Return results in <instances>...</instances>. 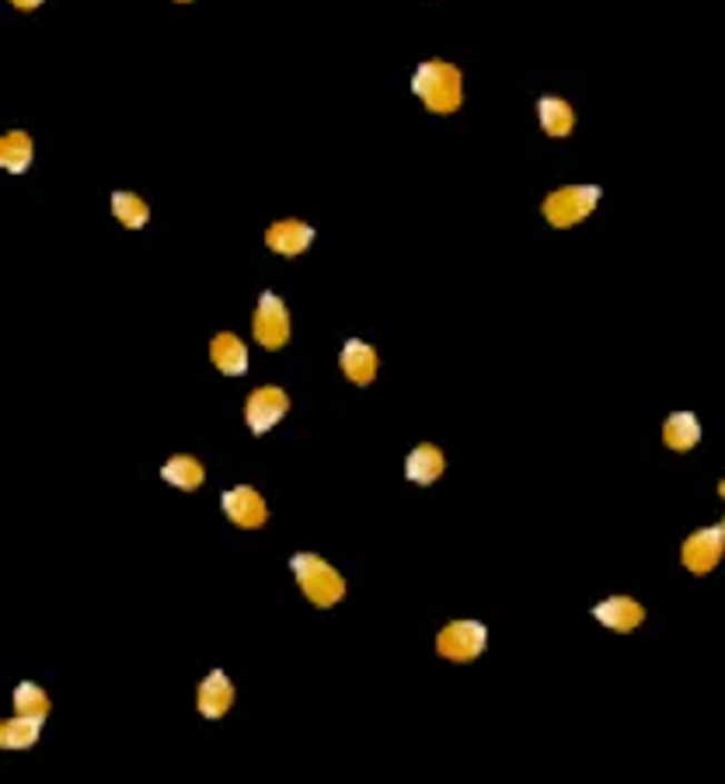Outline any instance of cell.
Returning <instances> with one entry per match:
<instances>
[{
	"label": "cell",
	"mask_w": 725,
	"mask_h": 784,
	"mask_svg": "<svg viewBox=\"0 0 725 784\" xmlns=\"http://www.w3.org/2000/svg\"><path fill=\"white\" fill-rule=\"evenodd\" d=\"M315 238H318V230L310 227V224H304V220H276L269 230H266V245L276 251V255H282V258H297V255H304L310 245H315Z\"/></svg>",
	"instance_id": "30bf717a"
},
{
	"label": "cell",
	"mask_w": 725,
	"mask_h": 784,
	"mask_svg": "<svg viewBox=\"0 0 725 784\" xmlns=\"http://www.w3.org/2000/svg\"><path fill=\"white\" fill-rule=\"evenodd\" d=\"M112 214H116V220H119L122 227L140 230V227H147V220H150V206H147V199L137 196V192H112Z\"/></svg>",
	"instance_id": "ffe728a7"
},
{
	"label": "cell",
	"mask_w": 725,
	"mask_h": 784,
	"mask_svg": "<svg viewBox=\"0 0 725 784\" xmlns=\"http://www.w3.org/2000/svg\"><path fill=\"white\" fill-rule=\"evenodd\" d=\"M220 506H224V516L235 523V527H241V530H258L269 519L266 499L255 488H248V485H238V488L224 492Z\"/></svg>",
	"instance_id": "ba28073f"
},
{
	"label": "cell",
	"mask_w": 725,
	"mask_h": 784,
	"mask_svg": "<svg viewBox=\"0 0 725 784\" xmlns=\"http://www.w3.org/2000/svg\"><path fill=\"white\" fill-rule=\"evenodd\" d=\"M488 645V627L481 621H454L436 635V652L450 663H475Z\"/></svg>",
	"instance_id": "5b68a950"
},
{
	"label": "cell",
	"mask_w": 725,
	"mask_h": 784,
	"mask_svg": "<svg viewBox=\"0 0 725 784\" xmlns=\"http://www.w3.org/2000/svg\"><path fill=\"white\" fill-rule=\"evenodd\" d=\"M663 443L669 450L687 454L702 443V423H697L694 411H673L663 423Z\"/></svg>",
	"instance_id": "2e32d148"
},
{
	"label": "cell",
	"mask_w": 725,
	"mask_h": 784,
	"mask_svg": "<svg viewBox=\"0 0 725 784\" xmlns=\"http://www.w3.org/2000/svg\"><path fill=\"white\" fill-rule=\"evenodd\" d=\"M39 736H42V722H36V718L14 715L0 725V746L4 750H29L39 743Z\"/></svg>",
	"instance_id": "d6986e66"
},
{
	"label": "cell",
	"mask_w": 725,
	"mask_h": 784,
	"mask_svg": "<svg viewBox=\"0 0 725 784\" xmlns=\"http://www.w3.org/2000/svg\"><path fill=\"white\" fill-rule=\"evenodd\" d=\"M210 359L224 377H245L248 374V346L235 331H217L213 335Z\"/></svg>",
	"instance_id": "4fadbf2b"
},
{
	"label": "cell",
	"mask_w": 725,
	"mask_h": 784,
	"mask_svg": "<svg viewBox=\"0 0 725 784\" xmlns=\"http://www.w3.org/2000/svg\"><path fill=\"white\" fill-rule=\"evenodd\" d=\"M175 4H192V0H175Z\"/></svg>",
	"instance_id": "cb8c5ba5"
},
{
	"label": "cell",
	"mask_w": 725,
	"mask_h": 784,
	"mask_svg": "<svg viewBox=\"0 0 725 784\" xmlns=\"http://www.w3.org/2000/svg\"><path fill=\"white\" fill-rule=\"evenodd\" d=\"M342 374L356 384V387H367L377 380V370H380V356L374 346H367L362 338H349V343L342 346Z\"/></svg>",
	"instance_id": "7c38bea8"
},
{
	"label": "cell",
	"mask_w": 725,
	"mask_h": 784,
	"mask_svg": "<svg viewBox=\"0 0 725 784\" xmlns=\"http://www.w3.org/2000/svg\"><path fill=\"white\" fill-rule=\"evenodd\" d=\"M593 617H597L604 627H610V632L628 635L645 621V607L635 604L632 596H607V599H600L597 607H593Z\"/></svg>",
	"instance_id": "8fae6325"
},
{
	"label": "cell",
	"mask_w": 725,
	"mask_h": 784,
	"mask_svg": "<svg viewBox=\"0 0 725 784\" xmlns=\"http://www.w3.org/2000/svg\"><path fill=\"white\" fill-rule=\"evenodd\" d=\"M235 704V684L227 679L224 669H210L196 687V708L202 718H224Z\"/></svg>",
	"instance_id": "9c48e42d"
},
{
	"label": "cell",
	"mask_w": 725,
	"mask_h": 784,
	"mask_svg": "<svg viewBox=\"0 0 725 784\" xmlns=\"http://www.w3.org/2000/svg\"><path fill=\"white\" fill-rule=\"evenodd\" d=\"M287 411H290V395L282 387H276V384H266V387L251 390L248 401H245V418H248V429L255 436L276 429L282 418H287Z\"/></svg>",
	"instance_id": "8992f818"
},
{
	"label": "cell",
	"mask_w": 725,
	"mask_h": 784,
	"mask_svg": "<svg viewBox=\"0 0 725 784\" xmlns=\"http://www.w3.org/2000/svg\"><path fill=\"white\" fill-rule=\"evenodd\" d=\"M11 8H18V11H36V8H42V0H11Z\"/></svg>",
	"instance_id": "7402d4cb"
},
{
	"label": "cell",
	"mask_w": 725,
	"mask_h": 784,
	"mask_svg": "<svg viewBox=\"0 0 725 784\" xmlns=\"http://www.w3.org/2000/svg\"><path fill=\"white\" fill-rule=\"evenodd\" d=\"M251 335L255 343L276 353L290 343V310L282 304V297H276L272 290H266L255 304V314H251Z\"/></svg>",
	"instance_id": "277c9868"
},
{
	"label": "cell",
	"mask_w": 725,
	"mask_h": 784,
	"mask_svg": "<svg viewBox=\"0 0 725 784\" xmlns=\"http://www.w3.org/2000/svg\"><path fill=\"white\" fill-rule=\"evenodd\" d=\"M32 157H36V140L24 129H11V133L0 137V168L8 175H24L32 168Z\"/></svg>",
	"instance_id": "9a60e30c"
},
{
	"label": "cell",
	"mask_w": 725,
	"mask_h": 784,
	"mask_svg": "<svg viewBox=\"0 0 725 784\" xmlns=\"http://www.w3.org/2000/svg\"><path fill=\"white\" fill-rule=\"evenodd\" d=\"M411 91L433 116H454L464 101V77L460 67L447 60H426L411 73Z\"/></svg>",
	"instance_id": "6da1fadb"
},
{
	"label": "cell",
	"mask_w": 725,
	"mask_h": 784,
	"mask_svg": "<svg viewBox=\"0 0 725 784\" xmlns=\"http://www.w3.org/2000/svg\"><path fill=\"white\" fill-rule=\"evenodd\" d=\"M161 478H165L168 485L181 488V492H196V488L206 482V467H202L196 457H189V454H178V457H171V460L161 467Z\"/></svg>",
	"instance_id": "ac0fdd59"
},
{
	"label": "cell",
	"mask_w": 725,
	"mask_h": 784,
	"mask_svg": "<svg viewBox=\"0 0 725 784\" xmlns=\"http://www.w3.org/2000/svg\"><path fill=\"white\" fill-rule=\"evenodd\" d=\"M722 534H725V519H722Z\"/></svg>",
	"instance_id": "d4e9b609"
},
{
	"label": "cell",
	"mask_w": 725,
	"mask_h": 784,
	"mask_svg": "<svg viewBox=\"0 0 725 784\" xmlns=\"http://www.w3.org/2000/svg\"><path fill=\"white\" fill-rule=\"evenodd\" d=\"M537 119H540V129L552 140H565L568 133H573V126H576L573 105H568L565 98H558V95H544L537 101Z\"/></svg>",
	"instance_id": "5bb4252c"
},
{
	"label": "cell",
	"mask_w": 725,
	"mask_h": 784,
	"mask_svg": "<svg viewBox=\"0 0 725 784\" xmlns=\"http://www.w3.org/2000/svg\"><path fill=\"white\" fill-rule=\"evenodd\" d=\"M600 199H604L600 186H562V189H555L548 199H544L540 214H544V220H548L555 230H568V227L583 224L593 214V209L600 206Z\"/></svg>",
	"instance_id": "3957f363"
},
{
	"label": "cell",
	"mask_w": 725,
	"mask_h": 784,
	"mask_svg": "<svg viewBox=\"0 0 725 784\" xmlns=\"http://www.w3.org/2000/svg\"><path fill=\"white\" fill-rule=\"evenodd\" d=\"M718 495H722V499H725V482H722V485H718Z\"/></svg>",
	"instance_id": "603a6c76"
},
{
	"label": "cell",
	"mask_w": 725,
	"mask_h": 784,
	"mask_svg": "<svg viewBox=\"0 0 725 784\" xmlns=\"http://www.w3.org/2000/svg\"><path fill=\"white\" fill-rule=\"evenodd\" d=\"M14 715L46 722V715H49V697H46V691H42L39 684H29V679H24V684H18V687H14Z\"/></svg>",
	"instance_id": "44dd1931"
},
{
	"label": "cell",
	"mask_w": 725,
	"mask_h": 784,
	"mask_svg": "<svg viewBox=\"0 0 725 784\" xmlns=\"http://www.w3.org/2000/svg\"><path fill=\"white\" fill-rule=\"evenodd\" d=\"M725 555V534L722 527H702V530H694L684 547H681V562L687 572L694 575H708Z\"/></svg>",
	"instance_id": "52a82bcc"
},
{
	"label": "cell",
	"mask_w": 725,
	"mask_h": 784,
	"mask_svg": "<svg viewBox=\"0 0 725 784\" xmlns=\"http://www.w3.org/2000/svg\"><path fill=\"white\" fill-rule=\"evenodd\" d=\"M290 568H294V575H297L300 593H304L315 607H335V604H339V599L346 596V579H342V575L335 572L325 558L300 552V555L290 558Z\"/></svg>",
	"instance_id": "7a4b0ae2"
},
{
	"label": "cell",
	"mask_w": 725,
	"mask_h": 784,
	"mask_svg": "<svg viewBox=\"0 0 725 784\" xmlns=\"http://www.w3.org/2000/svg\"><path fill=\"white\" fill-rule=\"evenodd\" d=\"M444 464H447L444 454H439L433 443H423V447H416L405 457V475L416 485H433V482H439V475H444Z\"/></svg>",
	"instance_id": "e0dca14e"
}]
</instances>
